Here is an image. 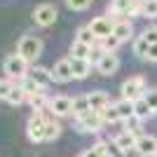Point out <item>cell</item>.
<instances>
[{
	"mask_svg": "<svg viewBox=\"0 0 157 157\" xmlns=\"http://www.w3.org/2000/svg\"><path fill=\"white\" fill-rule=\"evenodd\" d=\"M136 0H110V5H108V14H110V19L117 24L122 21L124 17H129V10Z\"/></svg>",
	"mask_w": 157,
	"mask_h": 157,
	"instance_id": "cell-10",
	"label": "cell"
},
{
	"mask_svg": "<svg viewBox=\"0 0 157 157\" xmlns=\"http://www.w3.org/2000/svg\"><path fill=\"white\" fill-rule=\"evenodd\" d=\"M150 115H155V110L148 105V101H145V98H138V101H134V117H138V120H148Z\"/></svg>",
	"mask_w": 157,
	"mask_h": 157,
	"instance_id": "cell-22",
	"label": "cell"
},
{
	"mask_svg": "<svg viewBox=\"0 0 157 157\" xmlns=\"http://www.w3.org/2000/svg\"><path fill=\"white\" fill-rule=\"evenodd\" d=\"M141 124H143V120L129 117V120H124V131H131V134H136V136H143V134H141Z\"/></svg>",
	"mask_w": 157,
	"mask_h": 157,
	"instance_id": "cell-30",
	"label": "cell"
},
{
	"mask_svg": "<svg viewBox=\"0 0 157 157\" xmlns=\"http://www.w3.org/2000/svg\"><path fill=\"white\" fill-rule=\"evenodd\" d=\"M87 26L92 28V33L96 35L98 40L108 38V35H113V26H115V21L110 19V17H94Z\"/></svg>",
	"mask_w": 157,
	"mask_h": 157,
	"instance_id": "cell-8",
	"label": "cell"
},
{
	"mask_svg": "<svg viewBox=\"0 0 157 157\" xmlns=\"http://www.w3.org/2000/svg\"><path fill=\"white\" fill-rule=\"evenodd\" d=\"M105 157H127V152L122 150L115 141H108V152H105Z\"/></svg>",
	"mask_w": 157,
	"mask_h": 157,
	"instance_id": "cell-34",
	"label": "cell"
},
{
	"mask_svg": "<svg viewBox=\"0 0 157 157\" xmlns=\"http://www.w3.org/2000/svg\"><path fill=\"white\" fill-rule=\"evenodd\" d=\"M14 87H17V85H14L10 78H0V98H5V101H7V96H10V92H12Z\"/></svg>",
	"mask_w": 157,
	"mask_h": 157,
	"instance_id": "cell-33",
	"label": "cell"
},
{
	"mask_svg": "<svg viewBox=\"0 0 157 157\" xmlns=\"http://www.w3.org/2000/svg\"><path fill=\"white\" fill-rule=\"evenodd\" d=\"M122 98H127V101H138V98H143L145 92H148V87H145V78H141V75H134V78L124 80L122 82Z\"/></svg>",
	"mask_w": 157,
	"mask_h": 157,
	"instance_id": "cell-3",
	"label": "cell"
},
{
	"mask_svg": "<svg viewBox=\"0 0 157 157\" xmlns=\"http://www.w3.org/2000/svg\"><path fill=\"white\" fill-rule=\"evenodd\" d=\"M113 141H115V143H117L124 152H129V150H136L138 136H136V134H131V131H120V134L113 138Z\"/></svg>",
	"mask_w": 157,
	"mask_h": 157,
	"instance_id": "cell-18",
	"label": "cell"
},
{
	"mask_svg": "<svg viewBox=\"0 0 157 157\" xmlns=\"http://www.w3.org/2000/svg\"><path fill=\"white\" fill-rule=\"evenodd\" d=\"M87 113H92L89 96H87V94H82V96H75V98H73V117L80 120V117H85Z\"/></svg>",
	"mask_w": 157,
	"mask_h": 157,
	"instance_id": "cell-17",
	"label": "cell"
},
{
	"mask_svg": "<svg viewBox=\"0 0 157 157\" xmlns=\"http://www.w3.org/2000/svg\"><path fill=\"white\" fill-rule=\"evenodd\" d=\"M120 45H122V42H120V40L115 38V35H108V38L98 40V47H101V49H103L105 54H115V49H117Z\"/></svg>",
	"mask_w": 157,
	"mask_h": 157,
	"instance_id": "cell-27",
	"label": "cell"
},
{
	"mask_svg": "<svg viewBox=\"0 0 157 157\" xmlns=\"http://www.w3.org/2000/svg\"><path fill=\"white\" fill-rule=\"evenodd\" d=\"M155 157H157V155H155Z\"/></svg>",
	"mask_w": 157,
	"mask_h": 157,
	"instance_id": "cell-41",
	"label": "cell"
},
{
	"mask_svg": "<svg viewBox=\"0 0 157 157\" xmlns=\"http://www.w3.org/2000/svg\"><path fill=\"white\" fill-rule=\"evenodd\" d=\"M45 129H47V117L45 113H33L26 124V136L31 143H42L45 141Z\"/></svg>",
	"mask_w": 157,
	"mask_h": 157,
	"instance_id": "cell-4",
	"label": "cell"
},
{
	"mask_svg": "<svg viewBox=\"0 0 157 157\" xmlns=\"http://www.w3.org/2000/svg\"><path fill=\"white\" fill-rule=\"evenodd\" d=\"M66 5H68V10H73V12H85L87 7L92 5V0H66Z\"/></svg>",
	"mask_w": 157,
	"mask_h": 157,
	"instance_id": "cell-32",
	"label": "cell"
},
{
	"mask_svg": "<svg viewBox=\"0 0 157 157\" xmlns=\"http://www.w3.org/2000/svg\"><path fill=\"white\" fill-rule=\"evenodd\" d=\"M115 108H117L120 117H122V122L129 117H134V103L131 101H127V98H120V101H115Z\"/></svg>",
	"mask_w": 157,
	"mask_h": 157,
	"instance_id": "cell-25",
	"label": "cell"
},
{
	"mask_svg": "<svg viewBox=\"0 0 157 157\" xmlns=\"http://www.w3.org/2000/svg\"><path fill=\"white\" fill-rule=\"evenodd\" d=\"M155 117H157V110H155Z\"/></svg>",
	"mask_w": 157,
	"mask_h": 157,
	"instance_id": "cell-40",
	"label": "cell"
},
{
	"mask_svg": "<svg viewBox=\"0 0 157 157\" xmlns=\"http://www.w3.org/2000/svg\"><path fill=\"white\" fill-rule=\"evenodd\" d=\"M49 71H52L54 82H61V85H66V82L75 80V78H73V68H71V59H61V61H56V63H54Z\"/></svg>",
	"mask_w": 157,
	"mask_h": 157,
	"instance_id": "cell-9",
	"label": "cell"
},
{
	"mask_svg": "<svg viewBox=\"0 0 157 157\" xmlns=\"http://www.w3.org/2000/svg\"><path fill=\"white\" fill-rule=\"evenodd\" d=\"M28 61L19 54H10L5 61H2V73H5V78H10L14 85H19L21 80L28 75Z\"/></svg>",
	"mask_w": 157,
	"mask_h": 157,
	"instance_id": "cell-1",
	"label": "cell"
},
{
	"mask_svg": "<svg viewBox=\"0 0 157 157\" xmlns=\"http://www.w3.org/2000/svg\"><path fill=\"white\" fill-rule=\"evenodd\" d=\"M80 157H103V155H101V152H96V150H94V148H87V150L82 152V155H80Z\"/></svg>",
	"mask_w": 157,
	"mask_h": 157,
	"instance_id": "cell-39",
	"label": "cell"
},
{
	"mask_svg": "<svg viewBox=\"0 0 157 157\" xmlns=\"http://www.w3.org/2000/svg\"><path fill=\"white\" fill-rule=\"evenodd\" d=\"M131 49H134V54H136L138 59H148V49H150V45L145 42L143 35H136V38H134V45H131Z\"/></svg>",
	"mask_w": 157,
	"mask_h": 157,
	"instance_id": "cell-24",
	"label": "cell"
},
{
	"mask_svg": "<svg viewBox=\"0 0 157 157\" xmlns=\"http://www.w3.org/2000/svg\"><path fill=\"white\" fill-rule=\"evenodd\" d=\"M143 17L157 19V0H143Z\"/></svg>",
	"mask_w": 157,
	"mask_h": 157,
	"instance_id": "cell-31",
	"label": "cell"
},
{
	"mask_svg": "<svg viewBox=\"0 0 157 157\" xmlns=\"http://www.w3.org/2000/svg\"><path fill=\"white\" fill-rule=\"evenodd\" d=\"M148 61L157 63V45H150V49H148Z\"/></svg>",
	"mask_w": 157,
	"mask_h": 157,
	"instance_id": "cell-38",
	"label": "cell"
},
{
	"mask_svg": "<svg viewBox=\"0 0 157 157\" xmlns=\"http://www.w3.org/2000/svg\"><path fill=\"white\" fill-rule=\"evenodd\" d=\"M56 17H59V12H56V7L49 5V2H42V5H38L33 10V21L42 28L52 26L54 21H56Z\"/></svg>",
	"mask_w": 157,
	"mask_h": 157,
	"instance_id": "cell-6",
	"label": "cell"
},
{
	"mask_svg": "<svg viewBox=\"0 0 157 157\" xmlns=\"http://www.w3.org/2000/svg\"><path fill=\"white\" fill-rule=\"evenodd\" d=\"M28 75H31L35 82H38L42 89H47V87L54 82V78H52V71L49 68H45V66H31V71H28Z\"/></svg>",
	"mask_w": 157,
	"mask_h": 157,
	"instance_id": "cell-13",
	"label": "cell"
},
{
	"mask_svg": "<svg viewBox=\"0 0 157 157\" xmlns=\"http://www.w3.org/2000/svg\"><path fill=\"white\" fill-rule=\"evenodd\" d=\"M113 35L120 40V42H127V40L134 35V24H131L129 19H122V21H117L115 26H113Z\"/></svg>",
	"mask_w": 157,
	"mask_h": 157,
	"instance_id": "cell-15",
	"label": "cell"
},
{
	"mask_svg": "<svg viewBox=\"0 0 157 157\" xmlns=\"http://www.w3.org/2000/svg\"><path fill=\"white\" fill-rule=\"evenodd\" d=\"M143 98H145V101H148V105H150L152 110H157V89H148Z\"/></svg>",
	"mask_w": 157,
	"mask_h": 157,
	"instance_id": "cell-37",
	"label": "cell"
},
{
	"mask_svg": "<svg viewBox=\"0 0 157 157\" xmlns=\"http://www.w3.org/2000/svg\"><path fill=\"white\" fill-rule=\"evenodd\" d=\"M75 40L82 42V45H87V47H96V42H98V38L92 33V28H89V26H80L78 33H75Z\"/></svg>",
	"mask_w": 157,
	"mask_h": 157,
	"instance_id": "cell-21",
	"label": "cell"
},
{
	"mask_svg": "<svg viewBox=\"0 0 157 157\" xmlns=\"http://www.w3.org/2000/svg\"><path fill=\"white\" fill-rule=\"evenodd\" d=\"M120 68V59L117 54H103V59L96 63V71L101 73V75H105V78H110V75H115Z\"/></svg>",
	"mask_w": 157,
	"mask_h": 157,
	"instance_id": "cell-12",
	"label": "cell"
},
{
	"mask_svg": "<svg viewBox=\"0 0 157 157\" xmlns=\"http://www.w3.org/2000/svg\"><path fill=\"white\" fill-rule=\"evenodd\" d=\"M141 35L145 38V42H148V45H157V26H152V28H145V31L141 33Z\"/></svg>",
	"mask_w": 157,
	"mask_h": 157,
	"instance_id": "cell-35",
	"label": "cell"
},
{
	"mask_svg": "<svg viewBox=\"0 0 157 157\" xmlns=\"http://www.w3.org/2000/svg\"><path fill=\"white\" fill-rule=\"evenodd\" d=\"M68 59H87L89 61V54H92V47L82 45V42H78V40H73L71 47H68Z\"/></svg>",
	"mask_w": 157,
	"mask_h": 157,
	"instance_id": "cell-20",
	"label": "cell"
},
{
	"mask_svg": "<svg viewBox=\"0 0 157 157\" xmlns=\"http://www.w3.org/2000/svg\"><path fill=\"white\" fill-rule=\"evenodd\" d=\"M61 122L56 117H52V120H47V129H45V141H56V138L61 136Z\"/></svg>",
	"mask_w": 157,
	"mask_h": 157,
	"instance_id": "cell-23",
	"label": "cell"
},
{
	"mask_svg": "<svg viewBox=\"0 0 157 157\" xmlns=\"http://www.w3.org/2000/svg\"><path fill=\"white\" fill-rule=\"evenodd\" d=\"M49 113L52 117H68L73 115V98L71 96H54L49 98Z\"/></svg>",
	"mask_w": 157,
	"mask_h": 157,
	"instance_id": "cell-7",
	"label": "cell"
},
{
	"mask_svg": "<svg viewBox=\"0 0 157 157\" xmlns=\"http://www.w3.org/2000/svg\"><path fill=\"white\" fill-rule=\"evenodd\" d=\"M28 103H31L33 113H49V98H47L45 92L31 94V96H28Z\"/></svg>",
	"mask_w": 157,
	"mask_h": 157,
	"instance_id": "cell-19",
	"label": "cell"
},
{
	"mask_svg": "<svg viewBox=\"0 0 157 157\" xmlns=\"http://www.w3.org/2000/svg\"><path fill=\"white\" fill-rule=\"evenodd\" d=\"M89 96V105H92V110L94 113H103L108 105H110V98H108V94L101 92V89H96V92L92 94H87Z\"/></svg>",
	"mask_w": 157,
	"mask_h": 157,
	"instance_id": "cell-14",
	"label": "cell"
},
{
	"mask_svg": "<svg viewBox=\"0 0 157 157\" xmlns=\"http://www.w3.org/2000/svg\"><path fill=\"white\" fill-rule=\"evenodd\" d=\"M26 101H28V94L24 92L19 85L14 87L12 92H10V96H7V103L10 105H21V103H26Z\"/></svg>",
	"mask_w": 157,
	"mask_h": 157,
	"instance_id": "cell-26",
	"label": "cell"
},
{
	"mask_svg": "<svg viewBox=\"0 0 157 157\" xmlns=\"http://www.w3.org/2000/svg\"><path fill=\"white\" fill-rule=\"evenodd\" d=\"M103 49H101V47H98V42H96V47H92V54H89V63H92V66H96L98 63V61H101V59H103Z\"/></svg>",
	"mask_w": 157,
	"mask_h": 157,
	"instance_id": "cell-36",
	"label": "cell"
},
{
	"mask_svg": "<svg viewBox=\"0 0 157 157\" xmlns=\"http://www.w3.org/2000/svg\"><path fill=\"white\" fill-rule=\"evenodd\" d=\"M136 155L138 157H155L157 155V136H138L136 141Z\"/></svg>",
	"mask_w": 157,
	"mask_h": 157,
	"instance_id": "cell-11",
	"label": "cell"
},
{
	"mask_svg": "<svg viewBox=\"0 0 157 157\" xmlns=\"http://www.w3.org/2000/svg\"><path fill=\"white\" fill-rule=\"evenodd\" d=\"M71 68H73V78L75 80H85L92 73V63L87 59H71Z\"/></svg>",
	"mask_w": 157,
	"mask_h": 157,
	"instance_id": "cell-16",
	"label": "cell"
},
{
	"mask_svg": "<svg viewBox=\"0 0 157 157\" xmlns=\"http://www.w3.org/2000/svg\"><path fill=\"white\" fill-rule=\"evenodd\" d=\"M17 54L24 56L28 63L35 66V59L42 54V40L35 38V35H24V38L19 40V45H17Z\"/></svg>",
	"mask_w": 157,
	"mask_h": 157,
	"instance_id": "cell-2",
	"label": "cell"
},
{
	"mask_svg": "<svg viewBox=\"0 0 157 157\" xmlns=\"http://www.w3.org/2000/svg\"><path fill=\"white\" fill-rule=\"evenodd\" d=\"M19 87H21V89H24V92L28 94V96H31V94H38V92H45V89H42V87H40L38 82H35V80L31 78V75H26V78L21 80V82H19Z\"/></svg>",
	"mask_w": 157,
	"mask_h": 157,
	"instance_id": "cell-28",
	"label": "cell"
},
{
	"mask_svg": "<svg viewBox=\"0 0 157 157\" xmlns=\"http://www.w3.org/2000/svg\"><path fill=\"white\" fill-rule=\"evenodd\" d=\"M103 117H101V113H87L85 117L75 120V131H80V134H98V131L103 129Z\"/></svg>",
	"mask_w": 157,
	"mask_h": 157,
	"instance_id": "cell-5",
	"label": "cell"
},
{
	"mask_svg": "<svg viewBox=\"0 0 157 157\" xmlns=\"http://www.w3.org/2000/svg\"><path fill=\"white\" fill-rule=\"evenodd\" d=\"M101 117H103L105 124H115V122H122V117H120V113H117V108H115V103L108 105V108L101 113Z\"/></svg>",
	"mask_w": 157,
	"mask_h": 157,
	"instance_id": "cell-29",
	"label": "cell"
}]
</instances>
